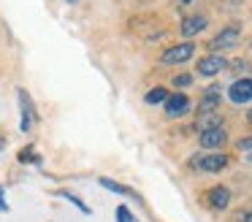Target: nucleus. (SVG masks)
<instances>
[{"label":"nucleus","instance_id":"obj_8","mask_svg":"<svg viewBox=\"0 0 252 222\" xmlns=\"http://www.w3.org/2000/svg\"><path fill=\"white\" fill-rule=\"evenodd\" d=\"M239 43V27H225L222 32H217V35L209 41V49L212 52H220V49H230Z\"/></svg>","mask_w":252,"mask_h":222},{"label":"nucleus","instance_id":"obj_19","mask_svg":"<svg viewBox=\"0 0 252 222\" xmlns=\"http://www.w3.org/2000/svg\"><path fill=\"white\" fill-rule=\"evenodd\" d=\"M236 146H239L241 152H250L252 149V135H244L241 141H236Z\"/></svg>","mask_w":252,"mask_h":222},{"label":"nucleus","instance_id":"obj_6","mask_svg":"<svg viewBox=\"0 0 252 222\" xmlns=\"http://www.w3.org/2000/svg\"><path fill=\"white\" fill-rule=\"evenodd\" d=\"M187 111H190V97L182 95V92L168 95V100H165V117L176 119V117H182V114H187Z\"/></svg>","mask_w":252,"mask_h":222},{"label":"nucleus","instance_id":"obj_10","mask_svg":"<svg viewBox=\"0 0 252 222\" xmlns=\"http://www.w3.org/2000/svg\"><path fill=\"white\" fill-rule=\"evenodd\" d=\"M220 100H222V97H220V90H217V87H212V90H206V92H203V100H201V106H198V114H212L214 108L220 106Z\"/></svg>","mask_w":252,"mask_h":222},{"label":"nucleus","instance_id":"obj_23","mask_svg":"<svg viewBox=\"0 0 252 222\" xmlns=\"http://www.w3.org/2000/svg\"><path fill=\"white\" fill-rule=\"evenodd\" d=\"M179 3H190V0H179Z\"/></svg>","mask_w":252,"mask_h":222},{"label":"nucleus","instance_id":"obj_18","mask_svg":"<svg viewBox=\"0 0 252 222\" xmlns=\"http://www.w3.org/2000/svg\"><path fill=\"white\" fill-rule=\"evenodd\" d=\"M192 84V73H179V76H174V87H190Z\"/></svg>","mask_w":252,"mask_h":222},{"label":"nucleus","instance_id":"obj_11","mask_svg":"<svg viewBox=\"0 0 252 222\" xmlns=\"http://www.w3.org/2000/svg\"><path fill=\"white\" fill-rule=\"evenodd\" d=\"M19 103H22V130L28 133L33 119H35V111H33V103H30V97L25 90H19Z\"/></svg>","mask_w":252,"mask_h":222},{"label":"nucleus","instance_id":"obj_4","mask_svg":"<svg viewBox=\"0 0 252 222\" xmlns=\"http://www.w3.org/2000/svg\"><path fill=\"white\" fill-rule=\"evenodd\" d=\"M228 60L222 54H206V57L198 60V76H217L220 70H225Z\"/></svg>","mask_w":252,"mask_h":222},{"label":"nucleus","instance_id":"obj_9","mask_svg":"<svg viewBox=\"0 0 252 222\" xmlns=\"http://www.w3.org/2000/svg\"><path fill=\"white\" fill-rule=\"evenodd\" d=\"M206 25H209V19H206L203 14L185 16V19H182V35H185V38H192V35H198L201 30H206Z\"/></svg>","mask_w":252,"mask_h":222},{"label":"nucleus","instance_id":"obj_5","mask_svg":"<svg viewBox=\"0 0 252 222\" xmlns=\"http://www.w3.org/2000/svg\"><path fill=\"white\" fill-rule=\"evenodd\" d=\"M198 144L203 146V149H222L225 144H228V133H225V127H214V130H203L201 138H198Z\"/></svg>","mask_w":252,"mask_h":222},{"label":"nucleus","instance_id":"obj_12","mask_svg":"<svg viewBox=\"0 0 252 222\" xmlns=\"http://www.w3.org/2000/svg\"><path fill=\"white\" fill-rule=\"evenodd\" d=\"M195 127L201 130H214V127H222V117L220 114H201L198 117V122H195Z\"/></svg>","mask_w":252,"mask_h":222},{"label":"nucleus","instance_id":"obj_22","mask_svg":"<svg viewBox=\"0 0 252 222\" xmlns=\"http://www.w3.org/2000/svg\"><path fill=\"white\" fill-rule=\"evenodd\" d=\"M65 3H79V0H65Z\"/></svg>","mask_w":252,"mask_h":222},{"label":"nucleus","instance_id":"obj_3","mask_svg":"<svg viewBox=\"0 0 252 222\" xmlns=\"http://www.w3.org/2000/svg\"><path fill=\"white\" fill-rule=\"evenodd\" d=\"M230 103H250L252 100V79L244 76V79H236L228 90Z\"/></svg>","mask_w":252,"mask_h":222},{"label":"nucleus","instance_id":"obj_7","mask_svg":"<svg viewBox=\"0 0 252 222\" xmlns=\"http://www.w3.org/2000/svg\"><path fill=\"white\" fill-rule=\"evenodd\" d=\"M206 203L212 206L214 211H225L230 206V190L225 187V184H217V187H212L206 192Z\"/></svg>","mask_w":252,"mask_h":222},{"label":"nucleus","instance_id":"obj_13","mask_svg":"<svg viewBox=\"0 0 252 222\" xmlns=\"http://www.w3.org/2000/svg\"><path fill=\"white\" fill-rule=\"evenodd\" d=\"M144 100H147L149 106L165 103V100H168V90H165V87H155V90H149V92H147V97H144Z\"/></svg>","mask_w":252,"mask_h":222},{"label":"nucleus","instance_id":"obj_2","mask_svg":"<svg viewBox=\"0 0 252 222\" xmlns=\"http://www.w3.org/2000/svg\"><path fill=\"white\" fill-rule=\"evenodd\" d=\"M192 54H195V43L185 41V43H176V46L165 49L163 57H160V63L163 65H179V63H187Z\"/></svg>","mask_w":252,"mask_h":222},{"label":"nucleus","instance_id":"obj_17","mask_svg":"<svg viewBox=\"0 0 252 222\" xmlns=\"http://www.w3.org/2000/svg\"><path fill=\"white\" fill-rule=\"evenodd\" d=\"M19 162H41V157L33 155V146H28V149L19 152Z\"/></svg>","mask_w":252,"mask_h":222},{"label":"nucleus","instance_id":"obj_21","mask_svg":"<svg viewBox=\"0 0 252 222\" xmlns=\"http://www.w3.org/2000/svg\"><path fill=\"white\" fill-rule=\"evenodd\" d=\"M247 122L252 125V108H250V111H247Z\"/></svg>","mask_w":252,"mask_h":222},{"label":"nucleus","instance_id":"obj_14","mask_svg":"<svg viewBox=\"0 0 252 222\" xmlns=\"http://www.w3.org/2000/svg\"><path fill=\"white\" fill-rule=\"evenodd\" d=\"M100 184H103V187L106 190H111V192H120V195H130V190H127V187H122V184H117L114 182V179H100Z\"/></svg>","mask_w":252,"mask_h":222},{"label":"nucleus","instance_id":"obj_15","mask_svg":"<svg viewBox=\"0 0 252 222\" xmlns=\"http://www.w3.org/2000/svg\"><path fill=\"white\" fill-rule=\"evenodd\" d=\"M117 222H136V217L130 214L127 206H117Z\"/></svg>","mask_w":252,"mask_h":222},{"label":"nucleus","instance_id":"obj_16","mask_svg":"<svg viewBox=\"0 0 252 222\" xmlns=\"http://www.w3.org/2000/svg\"><path fill=\"white\" fill-rule=\"evenodd\" d=\"M63 198H68V200H71L73 206H76V209H82L84 214H90V206H84V200H82V198H76V195H73V192H68V190H65V192H63Z\"/></svg>","mask_w":252,"mask_h":222},{"label":"nucleus","instance_id":"obj_1","mask_svg":"<svg viewBox=\"0 0 252 222\" xmlns=\"http://www.w3.org/2000/svg\"><path fill=\"white\" fill-rule=\"evenodd\" d=\"M190 162L203 173H220V171L228 168L230 160H228V155H222V152H212V155H203V157H192Z\"/></svg>","mask_w":252,"mask_h":222},{"label":"nucleus","instance_id":"obj_20","mask_svg":"<svg viewBox=\"0 0 252 222\" xmlns=\"http://www.w3.org/2000/svg\"><path fill=\"white\" fill-rule=\"evenodd\" d=\"M244 222H252V209H250V211H247V214H244Z\"/></svg>","mask_w":252,"mask_h":222}]
</instances>
